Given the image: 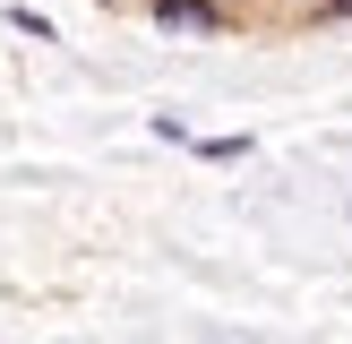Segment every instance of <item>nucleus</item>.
Here are the masks:
<instances>
[{
    "label": "nucleus",
    "mask_w": 352,
    "mask_h": 344,
    "mask_svg": "<svg viewBox=\"0 0 352 344\" xmlns=\"http://www.w3.org/2000/svg\"><path fill=\"white\" fill-rule=\"evenodd\" d=\"M155 26L164 34H223V9L215 0H155Z\"/></svg>",
    "instance_id": "1"
},
{
    "label": "nucleus",
    "mask_w": 352,
    "mask_h": 344,
    "mask_svg": "<svg viewBox=\"0 0 352 344\" xmlns=\"http://www.w3.org/2000/svg\"><path fill=\"white\" fill-rule=\"evenodd\" d=\"M327 17H352V0H327Z\"/></svg>",
    "instance_id": "2"
}]
</instances>
